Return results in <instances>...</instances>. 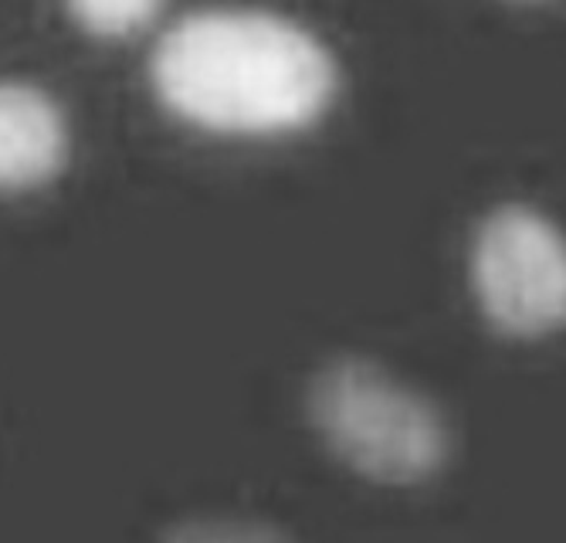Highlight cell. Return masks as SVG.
Masks as SVG:
<instances>
[{"label": "cell", "instance_id": "cell-1", "mask_svg": "<svg viewBox=\"0 0 566 543\" xmlns=\"http://www.w3.org/2000/svg\"><path fill=\"white\" fill-rule=\"evenodd\" d=\"M326 44L269 11H200L153 55V85L180 119L218 133L269 136L316 123L336 95Z\"/></svg>", "mask_w": 566, "mask_h": 543}, {"label": "cell", "instance_id": "cell-2", "mask_svg": "<svg viewBox=\"0 0 566 543\" xmlns=\"http://www.w3.org/2000/svg\"><path fill=\"white\" fill-rule=\"evenodd\" d=\"M308 418L329 452L370 482L418 485L451 456L444 415L367 361H333L308 384Z\"/></svg>", "mask_w": 566, "mask_h": 543}, {"label": "cell", "instance_id": "cell-3", "mask_svg": "<svg viewBox=\"0 0 566 543\" xmlns=\"http://www.w3.org/2000/svg\"><path fill=\"white\" fill-rule=\"evenodd\" d=\"M472 285L485 320L509 336L566 326V238L543 215L509 205L475 231Z\"/></svg>", "mask_w": 566, "mask_h": 543}, {"label": "cell", "instance_id": "cell-4", "mask_svg": "<svg viewBox=\"0 0 566 543\" xmlns=\"http://www.w3.org/2000/svg\"><path fill=\"white\" fill-rule=\"evenodd\" d=\"M69 160V123L51 95L0 85V190H24L55 177Z\"/></svg>", "mask_w": 566, "mask_h": 543}, {"label": "cell", "instance_id": "cell-5", "mask_svg": "<svg viewBox=\"0 0 566 543\" xmlns=\"http://www.w3.org/2000/svg\"><path fill=\"white\" fill-rule=\"evenodd\" d=\"M167 0H69L72 18L98 38H126L157 21Z\"/></svg>", "mask_w": 566, "mask_h": 543}, {"label": "cell", "instance_id": "cell-6", "mask_svg": "<svg viewBox=\"0 0 566 543\" xmlns=\"http://www.w3.org/2000/svg\"><path fill=\"white\" fill-rule=\"evenodd\" d=\"M160 543H292L282 530L254 520H190L174 526Z\"/></svg>", "mask_w": 566, "mask_h": 543}]
</instances>
